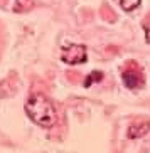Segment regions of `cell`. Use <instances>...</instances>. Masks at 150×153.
<instances>
[{
    "mask_svg": "<svg viewBox=\"0 0 150 153\" xmlns=\"http://www.w3.org/2000/svg\"><path fill=\"white\" fill-rule=\"evenodd\" d=\"M116 2H118V5L125 12H132V10H135L140 5L142 0H116Z\"/></svg>",
    "mask_w": 150,
    "mask_h": 153,
    "instance_id": "5",
    "label": "cell"
},
{
    "mask_svg": "<svg viewBox=\"0 0 150 153\" xmlns=\"http://www.w3.org/2000/svg\"><path fill=\"white\" fill-rule=\"evenodd\" d=\"M122 81L128 89H138L143 86V74L137 66H130L122 72Z\"/></svg>",
    "mask_w": 150,
    "mask_h": 153,
    "instance_id": "3",
    "label": "cell"
},
{
    "mask_svg": "<svg viewBox=\"0 0 150 153\" xmlns=\"http://www.w3.org/2000/svg\"><path fill=\"white\" fill-rule=\"evenodd\" d=\"M25 113L31 118V121L42 128H52L57 121L54 104L44 94H32L25 103Z\"/></svg>",
    "mask_w": 150,
    "mask_h": 153,
    "instance_id": "1",
    "label": "cell"
},
{
    "mask_svg": "<svg viewBox=\"0 0 150 153\" xmlns=\"http://www.w3.org/2000/svg\"><path fill=\"white\" fill-rule=\"evenodd\" d=\"M61 59H63V62L69 64V66H76V64L86 62V59H88L86 47L84 45H79V44L66 45L63 49V52H61Z\"/></svg>",
    "mask_w": 150,
    "mask_h": 153,
    "instance_id": "2",
    "label": "cell"
},
{
    "mask_svg": "<svg viewBox=\"0 0 150 153\" xmlns=\"http://www.w3.org/2000/svg\"><path fill=\"white\" fill-rule=\"evenodd\" d=\"M150 131V123L149 121H138L128 128V138H142Z\"/></svg>",
    "mask_w": 150,
    "mask_h": 153,
    "instance_id": "4",
    "label": "cell"
},
{
    "mask_svg": "<svg viewBox=\"0 0 150 153\" xmlns=\"http://www.w3.org/2000/svg\"><path fill=\"white\" fill-rule=\"evenodd\" d=\"M143 30H145V41L150 44V19L143 20Z\"/></svg>",
    "mask_w": 150,
    "mask_h": 153,
    "instance_id": "8",
    "label": "cell"
},
{
    "mask_svg": "<svg viewBox=\"0 0 150 153\" xmlns=\"http://www.w3.org/2000/svg\"><path fill=\"white\" fill-rule=\"evenodd\" d=\"M32 7V0H15L14 10L15 12H25Z\"/></svg>",
    "mask_w": 150,
    "mask_h": 153,
    "instance_id": "7",
    "label": "cell"
},
{
    "mask_svg": "<svg viewBox=\"0 0 150 153\" xmlns=\"http://www.w3.org/2000/svg\"><path fill=\"white\" fill-rule=\"evenodd\" d=\"M103 79V72L101 71H93L90 76L86 77V81H84V88H90L93 82H100Z\"/></svg>",
    "mask_w": 150,
    "mask_h": 153,
    "instance_id": "6",
    "label": "cell"
}]
</instances>
